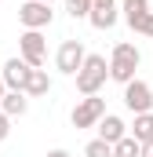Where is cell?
<instances>
[{
	"label": "cell",
	"mask_w": 153,
	"mask_h": 157,
	"mask_svg": "<svg viewBox=\"0 0 153 157\" xmlns=\"http://www.w3.org/2000/svg\"><path fill=\"white\" fill-rule=\"evenodd\" d=\"M73 77H76V91L80 95H99V88L110 80L106 55H84V62H80V70H76Z\"/></svg>",
	"instance_id": "6da1fadb"
},
{
	"label": "cell",
	"mask_w": 153,
	"mask_h": 157,
	"mask_svg": "<svg viewBox=\"0 0 153 157\" xmlns=\"http://www.w3.org/2000/svg\"><path fill=\"white\" fill-rule=\"evenodd\" d=\"M139 62H142L139 48H135V44H128V40H120V44L113 48V59H110V80H117V84H128V80H135Z\"/></svg>",
	"instance_id": "7a4b0ae2"
},
{
	"label": "cell",
	"mask_w": 153,
	"mask_h": 157,
	"mask_svg": "<svg viewBox=\"0 0 153 157\" xmlns=\"http://www.w3.org/2000/svg\"><path fill=\"white\" fill-rule=\"evenodd\" d=\"M18 59H22L26 66H33V70L44 66V59H47V40H44L40 29H26V33L18 37Z\"/></svg>",
	"instance_id": "3957f363"
},
{
	"label": "cell",
	"mask_w": 153,
	"mask_h": 157,
	"mask_svg": "<svg viewBox=\"0 0 153 157\" xmlns=\"http://www.w3.org/2000/svg\"><path fill=\"white\" fill-rule=\"evenodd\" d=\"M106 117V99L99 95H84L73 110V128H95L99 121Z\"/></svg>",
	"instance_id": "277c9868"
},
{
	"label": "cell",
	"mask_w": 153,
	"mask_h": 157,
	"mask_svg": "<svg viewBox=\"0 0 153 157\" xmlns=\"http://www.w3.org/2000/svg\"><path fill=\"white\" fill-rule=\"evenodd\" d=\"M124 106L131 113H153V88L146 80H128L124 84Z\"/></svg>",
	"instance_id": "5b68a950"
},
{
	"label": "cell",
	"mask_w": 153,
	"mask_h": 157,
	"mask_svg": "<svg viewBox=\"0 0 153 157\" xmlns=\"http://www.w3.org/2000/svg\"><path fill=\"white\" fill-rule=\"evenodd\" d=\"M51 18H55V11H51V4H44V0H26V4L18 7V22H22L26 29H47Z\"/></svg>",
	"instance_id": "8992f818"
},
{
	"label": "cell",
	"mask_w": 153,
	"mask_h": 157,
	"mask_svg": "<svg viewBox=\"0 0 153 157\" xmlns=\"http://www.w3.org/2000/svg\"><path fill=\"white\" fill-rule=\"evenodd\" d=\"M84 40H62V48H58V55H55V66H58V73H66V77H73L76 70H80V62H84Z\"/></svg>",
	"instance_id": "52a82bcc"
},
{
	"label": "cell",
	"mask_w": 153,
	"mask_h": 157,
	"mask_svg": "<svg viewBox=\"0 0 153 157\" xmlns=\"http://www.w3.org/2000/svg\"><path fill=\"white\" fill-rule=\"evenodd\" d=\"M26 73H29V66H26L22 59H7V62H4V73H0V80H4V88H7V91H22Z\"/></svg>",
	"instance_id": "ba28073f"
},
{
	"label": "cell",
	"mask_w": 153,
	"mask_h": 157,
	"mask_svg": "<svg viewBox=\"0 0 153 157\" xmlns=\"http://www.w3.org/2000/svg\"><path fill=\"white\" fill-rule=\"evenodd\" d=\"M95 128H99V139H102V143H110V146H113V143H120V139L128 135V124H124L120 117H113V113H106Z\"/></svg>",
	"instance_id": "9c48e42d"
},
{
	"label": "cell",
	"mask_w": 153,
	"mask_h": 157,
	"mask_svg": "<svg viewBox=\"0 0 153 157\" xmlns=\"http://www.w3.org/2000/svg\"><path fill=\"white\" fill-rule=\"evenodd\" d=\"M47 91H51V77H47V70H33V66H29L26 84H22V95H26V99H37V95H47Z\"/></svg>",
	"instance_id": "30bf717a"
},
{
	"label": "cell",
	"mask_w": 153,
	"mask_h": 157,
	"mask_svg": "<svg viewBox=\"0 0 153 157\" xmlns=\"http://www.w3.org/2000/svg\"><path fill=\"white\" fill-rule=\"evenodd\" d=\"M26 110H29V99L22 91H4L0 95V113L4 117H22Z\"/></svg>",
	"instance_id": "8fae6325"
},
{
	"label": "cell",
	"mask_w": 153,
	"mask_h": 157,
	"mask_svg": "<svg viewBox=\"0 0 153 157\" xmlns=\"http://www.w3.org/2000/svg\"><path fill=\"white\" fill-rule=\"evenodd\" d=\"M131 139H135V143H153V113H135Z\"/></svg>",
	"instance_id": "7c38bea8"
},
{
	"label": "cell",
	"mask_w": 153,
	"mask_h": 157,
	"mask_svg": "<svg viewBox=\"0 0 153 157\" xmlns=\"http://www.w3.org/2000/svg\"><path fill=\"white\" fill-rule=\"evenodd\" d=\"M88 22H91L95 29H113L117 26V7H91Z\"/></svg>",
	"instance_id": "4fadbf2b"
},
{
	"label": "cell",
	"mask_w": 153,
	"mask_h": 157,
	"mask_svg": "<svg viewBox=\"0 0 153 157\" xmlns=\"http://www.w3.org/2000/svg\"><path fill=\"white\" fill-rule=\"evenodd\" d=\"M142 15H150V4L146 0H124V22L128 26H135Z\"/></svg>",
	"instance_id": "5bb4252c"
},
{
	"label": "cell",
	"mask_w": 153,
	"mask_h": 157,
	"mask_svg": "<svg viewBox=\"0 0 153 157\" xmlns=\"http://www.w3.org/2000/svg\"><path fill=\"white\" fill-rule=\"evenodd\" d=\"M113 157H139V143L131 135H124L120 143H113Z\"/></svg>",
	"instance_id": "9a60e30c"
},
{
	"label": "cell",
	"mask_w": 153,
	"mask_h": 157,
	"mask_svg": "<svg viewBox=\"0 0 153 157\" xmlns=\"http://www.w3.org/2000/svg\"><path fill=\"white\" fill-rule=\"evenodd\" d=\"M84 157H113V146L102 143V139H91V143L84 146Z\"/></svg>",
	"instance_id": "2e32d148"
},
{
	"label": "cell",
	"mask_w": 153,
	"mask_h": 157,
	"mask_svg": "<svg viewBox=\"0 0 153 157\" xmlns=\"http://www.w3.org/2000/svg\"><path fill=\"white\" fill-rule=\"evenodd\" d=\"M66 11H69V18H88L91 15V0H66Z\"/></svg>",
	"instance_id": "e0dca14e"
},
{
	"label": "cell",
	"mask_w": 153,
	"mask_h": 157,
	"mask_svg": "<svg viewBox=\"0 0 153 157\" xmlns=\"http://www.w3.org/2000/svg\"><path fill=\"white\" fill-rule=\"evenodd\" d=\"M131 29H135V33H142V37H153V11H150V15H142Z\"/></svg>",
	"instance_id": "ac0fdd59"
},
{
	"label": "cell",
	"mask_w": 153,
	"mask_h": 157,
	"mask_svg": "<svg viewBox=\"0 0 153 157\" xmlns=\"http://www.w3.org/2000/svg\"><path fill=\"white\" fill-rule=\"evenodd\" d=\"M7 135H11V117H4V113H0V143H4Z\"/></svg>",
	"instance_id": "d6986e66"
},
{
	"label": "cell",
	"mask_w": 153,
	"mask_h": 157,
	"mask_svg": "<svg viewBox=\"0 0 153 157\" xmlns=\"http://www.w3.org/2000/svg\"><path fill=\"white\" fill-rule=\"evenodd\" d=\"M139 157H153V143H139Z\"/></svg>",
	"instance_id": "ffe728a7"
},
{
	"label": "cell",
	"mask_w": 153,
	"mask_h": 157,
	"mask_svg": "<svg viewBox=\"0 0 153 157\" xmlns=\"http://www.w3.org/2000/svg\"><path fill=\"white\" fill-rule=\"evenodd\" d=\"M91 7H113V0H91Z\"/></svg>",
	"instance_id": "44dd1931"
},
{
	"label": "cell",
	"mask_w": 153,
	"mask_h": 157,
	"mask_svg": "<svg viewBox=\"0 0 153 157\" xmlns=\"http://www.w3.org/2000/svg\"><path fill=\"white\" fill-rule=\"evenodd\" d=\"M47 157H73V154H69V150H51Z\"/></svg>",
	"instance_id": "7402d4cb"
},
{
	"label": "cell",
	"mask_w": 153,
	"mask_h": 157,
	"mask_svg": "<svg viewBox=\"0 0 153 157\" xmlns=\"http://www.w3.org/2000/svg\"><path fill=\"white\" fill-rule=\"evenodd\" d=\"M4 91H7V88H4V80H0V95H4Z\"/></svg>",
	"instance_id": "603a6c76"
},
{
	"label": "cell",
	"mask_w": 153,
	"mask_h": 157,
	"mask_svg": "<svg viewBox=\"0 0 153 157\" xmlns=\"http://www.w3.org/2000/svg\"><path fill=\"white\" fill-rule=\"evenodd\" d=\"M44 4H51V0H44Z\"/></svg>",
	"instance_id": "cb8c5ba5"
},
{
	"label": "cell",
	"mask_w": 153,
	"mask_h": 157,
	"mask_svg": "<svg viewBox=\"0 0 153 157\" xmlns=\"http://www.w3.org/2000/svg\"><path fill=\"white\" fill-rule=\"evenodd\" d=\"M0 4H4V0H0Z\"/></svg>",
	"instance_id": "d4e9b609"
}]
</instances>
